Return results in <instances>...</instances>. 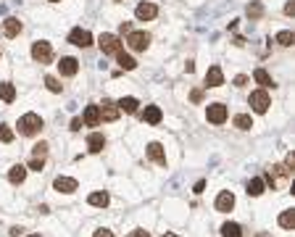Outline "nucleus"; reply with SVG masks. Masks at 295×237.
<instances>
[{"label":"nucleus","instance_id":"nucleus-1","mask_svg":"<svg viewBox=\"0 0 295 237\" xmlns=\"http://www.w3.org/2000/svg\"><path fill=\"white\" fill-rule=\"evenodd\" d=\"M40 129H42V118L37 114H24L18 118V132H21L24 137H32V134H37Z\"/></svg>","mask_w":295,"mask_h":237},{"label":"nucleus","instance_id":"nucleus-2","mask_svg":"<svg viewBox=\"0 0 295 237\" xmlns=\"http://www.w3.org/2000/svg\"><path fill=\"white\" fill-rule=\"evenodd\" d=\"M248 103H251V108H253L256 114H266V111H269V106H272V98H269V93L261 87V90H256V93H251Z\"/></svg>","mask_w":295,"mask_h":237},{"label":"nucleus","instance_id":"nucleus-3","mask_svg":"<svg viewBox=\"0 0 295 237\" xmlns=\"http://www.w3.org/2000/svg\"><path fill=\"white\" fill-rule=\"evenodd\" d=\"M98 45H100V50L106 53V56H116L119 50H122V40L116 37V34H111V32H106V34H100V40H98Z\"/></svg>","mask_w":295,"mask_h":237},{"label":"nucleus","instance_id":"nucleus-4","mask_svg":"<svg viewBox=\"0 0 295 237\" xmlns=\"http://www.w3.org/2000/svg\"><path fill=\"white\" fill-rule=\"evenodd\" d=\"M127 45H129L132 50L143 53L148 45H150V34H148V32H129V34H127Z\"/></svg>","mask_w":295,"mask_h":237},{"label":"nucleus","instance_id":"nucleus-5","mask_svg":"<svg viewBox=\"0 0 295 237\" xmlns=\"http://www.w3.org/2000/svg\"><path fill=\"white\" fill-rule=\"evenodd\" d=\"M32 58L37 61V63H50V58H53V50H50V42H34L32 45Z\"/></svg>","mask_w":295,"mask_h":237},{"label":"nucleus","instance_id":"nucleus-6","mask_svg":"<svg viewBox=\"0 0 295 237\" xmlns=\"http://www.w3.org/2000/svg\"><path fill=\"white\" fill-rule=\"evenodd\" d=\"M69 42L77 45V48H90V45H92V34L87 29H82V26H77V29L69 32Z\"/></svg>","mask_w":295,"mask_h":237},{"label":"nucleus","instance_id":"nucleus-7","mask_svg":"<svg viewBox=\"0 0 295 237\" xmlns=\"http://www.w3.org/2000/svg\"><path fill=\"white\" fill-rule=\"evenodd\" d=\"M206 116H208L211 124H224V121H227V106H224V103H211L208 111H206Z\"/></svg>","mask_w":295,"mask_h":237},{"label":"nucleus","instance_id":"nucleus-8","mask_svg":"<svg viewBox=\"0 0 295 237\" xmlns=\"http://www.w3.org/2000/svg\"><path fill=\"white\" fill-rule=\"evenodd\" d=\"M98 111H100V121H116L119 118V108L114 100H103V103L98 106Z\"/></svg>","mask_w":295,"mask_h":237},{"label":"nucleus","instance_id":"nucleus-9","mask_svg":"<svg viewBox=\"0 0 295 237\" xmlns=\"http://www.w3.org/2000/svg\"><path fill=\"white\" fill-rule=\"evenodd\" d=\"M135 16L140 21H150V19H155V16H158V8H155L153 3H140L135 8Z\"/></svg>","mask_w":295,"mask_h":237},{"label":"nucleus","instance_id":"nucleus-10","mask_svg":"<svg viewBox=\"0 0 295 237\" xmlns=\"http://www.w3.org/2000/svg\"><path fill=\"white\" fill-rule=\"evenodd\" d=\"M53 187L58 190V193H74V190L79 187V182L77 179H71V177H55V182H53Z\"/></svg>","mask_w":295,"mask_h":237},{"label":"nucleus","instance_id":"nucleus-11","mask_svg":"<svg viewBox=\"0 0 295 237\" xmlns=\"http://www.w3.org/2000/svg\"><path fill=\"white\" fill-rule=\"evenodd\" d=\"M232 206H235V195L229 193V190H224V193L216 198V211L227 214V211H232Z\"/></svg>","mask_w":295,"mask_h":237},{"label":"nucleus","instance_id":"nucleus-12","mask_svg":"<svg viewBox=\"0 0 295 237\" xmlns=\"http://www.w3.org/2000/svg\"><path fill=\"white\" fill-rule=\"evenodd\" d=\"M224 85V74H221L219 66H211L206 71V87H221Z\"/></svg>","mask_w":295,"mask_h":237},{"label":"nucleus","instance_id":"nucleus-13","mask_svg":"<svg viewBox=\"0 0 295 237\" xmlns=\"http://www.w3.org/2000/svg\"><path fill=\"white\" fill-rule=\"evenodd\" d=\"M148 158H150V161H155V163H161V166H163V163H166L163 145H161V142H150V145H148Z\"/></svg>","mask_w":295,"mask_h":237},{"label":"nucleus","instance_id":"nucleus-14","mask_svg":"<svg viewBox=\"0 0 295 237\" xmlns=\"http://www.w3.org/2000/svg\"><path fill=\"white\" fill-rule=\"evenodd\" d=\"M58 69H61L63 77H74V74L79 71V61H77V58H61Z\"/></svg>","mask_w":295,"mask_h":237},{"label":"nucleus","instance_id":"nucleus-15","mask_svg":"<svg viewBox=\"0 0 295 237\" xmlns=\"http://www.w3.org/2000/svg\"><path fill=\"white\" fill-rule=\"evenodd\" d=\"M161 118H163V114H161V108H158V106H145L143 121H148V124H158Z\"/></svg>","mask_w":295,"mask_h":237},{"label":"nucleus","instance_id":"nucleus-16","mask_svg":"<svg viewBox=\"0 0 295 237\" xmlns=\"http://www.w3.org/2000/svg\"><path fill=\"white\" fill-rule=\"evenodd\" d=\"M0 100H3V103H13L16 100V87L11 82H0Z\"/></svg>","mask_w":295,"mask_h":237},{"label":"nucleus","instance_id":"nucleus-17","mask_svg":"<svg viewBox=\"0 0 295 237\" xmlns=\"http://www.w3.org/2000/svg\"><path fill=\"white\" fill-rule=\"evenodd\" d=\"M3 32H5V37H18V32H21V21L18 19H5L3 21Z\"/></svg>","mask_w":295,"mask_h":237},{"label":"nucleus","instance_id":"nucleus-18","mask_svg":"<svg viewBox=\"0 0 295 237\" xmlns=\"http://www.w3.org/2000/svg\"><path fill=\"white\" fill-rule=\"evenodd\" d=\"M87 145H90L92 153H100V150L106 148V137H103V134H98V132H92L90 137H87Z\"/></svg>","mask_w":295,"mask_h":237},{"label":"nucleus","instance_id":"nucleus-19","mask_svg":"<svg viewBox=\"0 0 295 237\" xmlns=\"http://www.w3.org/2000/svg\"><path fill=\"white\" fill-rule=\"evenodd\" d=\"M85 124H87V126H98V124H100V111H98V106H87V108H85Z\"/></svg>","mask_w":295,"mask_h":237},{"label":"nucleus","instance_id":"nucleus-20","mask_svg":"<svg viewBox=\"0 0 295 237\" xmlns=\"http://www.w3.org/2000/svg\"><path fill=\"white\" fill-rule=\"evenodd\" d=\"M137 106H140V103H137V98H122L116 103V108H119V111H124V114H135Z\"/></svg>","mask_w":295,"mask_h":237},{"label":"nucleus","instance_id":"nucleus-21","mask_svg":"<svg viewBox=\"0 0 295 237\" xmlns=\"http://www.w3.org/2000/svg\"><path fill=\"white\" fill-rule=\"evenodd\" d=\"M116 58H119V69H124V71H132V69L137 66V61H135L132 56H127L124 50H119V53H116Z\"/></svg>","mask_w":295,"mask_h":237},{"label":"nucleus","instance_id":"nucleus-22","mask_svg":"<svg viewBox=\"0 0 295 237\" xmlns=\"http://www.w3.org/2000/svg\"><path fill=\"white\" fill-rule=\"evenodd\" d=\"M8 179H11L13 185H21V182L26 179V166H21V163H18V166H13L11 171H8Z\"/></svg>","mask_w":295,"mask_h":237},{"label":"nucleus","instance_id":"nucleus-23","mask_svg":"<svg viewBox=\"0 0 295 237\" xmlns=\"http://www.w3.org/2000/svg\"><path fill=\"white\" fill-rule=\"evenodd\" d=\"M108 200H111L108 193H92V195L87 198V203H90V206H95V208H106V206H108Z\"/></svg>","mask_w":295,"mask_h":237},{"label":"nucleus","instance_id":"nucleus-24","mask_svg":"<svg viewBox=\"0 0 295 237\" xmlns=\"http://www.w3.org/2000/svg\"><path fill=\"white\" fill-rule=\"evenodd\" d=\"M221 237H243V230H240V224L227 222L224 227H221Z\"/></svg>","mask_w":295,"mask_h":237},{"label":"nucleus","instance_id":"nucleus-25","mask_svg":"<svg viewBox=\"0 0 295 237\" xmlns=\"http://www.w3.org/2000/svg\"><path fill=\"white\" fill-rule=\"evenodd\" d=\"M253 79H256V82H258V85H261L264 90H266V87H274V82H272V77H269V74H266V71H264V69H256V71H253Z\"/></svg>","mask_w":295,"mask_h":237},{"label":"nucleus","instance_id":"nucleus-26","mask_svg":"<svg viewBox=\"0 0 295 237\" xmlns=\"http://www.w3.org/2000/svg\"><path fill=\"white\" fill-rule=\"evenodd\" d=\"M264 193V179H251V182H248V195H253V198H258V195H261Z\"/></svg>","mask_w":295,"mask_h":237},{"label":"nucleus","instance_id":"nucleus-27","mask_svg":"<svg viewBox=\"0 0 295 237\" xmlns=\"http://www.w3.org/2000/svg\"><path fill=\"white\" fill-rule=\"evenodd\" d=\"M280 227H282V230H293V227H295V214L293 211H282L280 214Z\"/></svg>","mask_w":295,"mask_h":237},{"label":"nucleus","instance_id":"nucleus-28","mask_svg":"<svg viewBox=\"0 0 295 237\" xmlns=\"http://www.w3.org/2000/svg\"><path fill=\"white\" fill-rule=\"evenodd\" d=\"M235 126H237V129H251V126H253V118L248 116V114H237V116H235Z\"/></svg>","mask_w":295,"mask_h":237},{"label":"nucleus","instance_id":"nucleus-29","mask_svg":"<svg viewBox=\"0 0 295 237\" xmlns=\"http://www.w3.org/2000/svg\"><path fill=\"white\" fill-rule=\"evenodd\" d=\"M274 40H277V42H280V45H282V48H290V45H293V40H295V37H293V32H290V29H285V32H280V34H277V37H274Z\"/></svg>","mask_w":295,"mask_h":237},{"label":"nucleus","instance_id":"nucleus-30","mask_svg":"<svg viewBox=\"0 0 295 237\" xmlns=\"http://www.w3.org/2000/svg\"><path fill=\"white\" fill-rule=\"evenodd\" d=\"M248 16H251V19H261V16H264V5L258 3V0H253V3L248 5Z\"/></svg>","mask_w":295,"mask_h":237},{"label":"nucleus","instance_id":"nucleus-31","mask_svg":"<svg viewBox=\"0 0 295 237\" xmlns=\"http://www.w3.org/2000/svg\"><path fill=\"white\" fill-rule=\"evenodd\" d=\"M0 142H13V129L11 126H0Z\"/></svg>","mask_w":295,"mask_h":237},{"label":"nucleus","instance_id":"nucleus-32","mask_svg":"<svg viewBox=\"0 0 295 237\" xmlns=\"http://www.w3.org/2000/svg\"><path fill=\"white\" fill-rule=\"evenodd\" d=\"M34 158H45L48 156V142H40V145H34Z\"/></svg>","mask_w":295,"mask_h":237},{"label":"nucleus","instance_id":"nucleus-33","mask_svg":"<svg viewBox=\"0 0 295 237\" xmlns=\"http://www.w3.org/2000/svg\"><path fill=\"white\" fill-rule=\"evenodd\" d=\"M45 85H48L50 93H61V85H58V79H55V77H45Z\"/></svg>","mask_w":295,"mask_h":237},{"label":"nucleus","instance_id":"nucleus-34","mask_svg":"<svg viewBox=\"0 0 295 237\" xmlns=\"http://www.w3.org/2000/svg\"><path fill=\"white\" fill-rule=\"evenodd\" d=\"M285 169L293 174V169H295V156H293V153H288V158H285Z\"/></svg>","mask_w":295,"mask_h":237},{"label":"nucleus","instance_id":"nucleus-35","mask_svg":"<svg viewBox=\"0 0 295 237\" xmlns=\"http://www.w3.org/2000/svg\"><path fill=\"white\" fill-rule=\"evenodd\" d=\"M42 166H45V158H32V163H29V169H34V171H42Z\"/></svg>","mask_w":295,"mask_h":237},{"label":"nucleus","instance_id":"nucleus-36","mask_svg":"<svg viewBox=\"0 0 295 237\" xmlns=\"http://www.w3.org/2000/svg\"><path fill=\"white\" fill-rule=\"evenodd\" d=\"M190 100H192V103H200V100H203V90H192Z\"/></svg>","mask_w":295,"mask_h":237},{"label":"nucleus","instance_id":"nucleus-37","mask_svg":"<svg viewBox=\"0 0 295 237\" xmlns=\"http://www.w3.org/2000/svg\"><path fill=\"white\" fill-rule=\"evenodd\" d=\"M119 32H122V34H129V32H132V24H129V21H122V24H119Z\"/></svg>","mask_w":295,"mask_h":237},{"label":"nucleus","instance_id":"nucleus-38","mask_svg":"<svg viewBox=\"0 0 295 237\" xmlns=\"http://www.w3.org/2000/svg\"><path fill=\"white\" fill-rule=\"evenodd\" d=\"M92 237H114V232H111V230H98Z\"/></svg>","mask_w":295,"mask_h":237},{"label":"nucleus","instance_id":"nucleus-39","mask_svg":"<svg viewBox=\"0 0 295 237\" xmlns=\"http://www.w3.org/2000/svg\"><path fill=\"white\" fill-rule=\"evenodd\" d=\"M285 13H288V16H295V3H293V0L285 5Z\"/></svg>","mask_w":295,"mask_h":237},{"label":"nucleus","instance_id":"nucleus-40","mask_svg":"<svg viewBox=\"0 0 295 237\" xmlns=\"http://www.w3.org/2000/svg\"><path fill=\"white\" fill-rule=\"evenodd\" d=\"M127 237H150V235H148L145 230H135L132 235H127Z\"/></svg>","mask_w":295,"mask_h":237},{"label":"nucleus","instance_id":"nucleus-41","mask_svg":"<svg viewBox=\"0 0 295 237\" xmlns=\"http://www.w3.org/2000/svg\"><path fill=\"white\" fill-rule=\"evenodd\" d=\"M245 82H248V77H243V74H240V77H235V85H237V87H243Z\"/></svg>","mask_w":295,"mask_h":237},{"label":"nucleus","instance_id":"nucleus-42","mask_svg":"<svg viewBox=\"0 0 295 237\" xmlns=\"http://www.w3.org/2000/svg\"><path fill=\"white\" fill-rule=\"evenodd\" d=\"M71 129H74V132L82 129V121H79V118H74V121H71Z\"/></svg>","mask_w":295,"mask_h":237},{"label":"nucleus","instance_id":"nucleus-43","mask_svg":"<svg viewBox=\"0 0 295 237\" xmlns=\"http://www.w3.org/2000/svg\"><path fill=\"white\" fill-rule=\"evenodd\" d=\"M203 190H206V182H203V179H200V182H198V185H195V193H203Z\"/></svg>","mask_w":295,"mask_h":237},{"label":"nucleus","instance_id":"nucleus-44","mask_svg":"<svg viewBox=\"0 0 295 237\" xmlns=\"http://www.w3.org/2000/svg\"><path fill=\"white\" fill-rule=\"evenodd\" d=\"M163 237H177V235H171V232H166V235H163Z\"/></svg>","mask_w":295,"mask_h":237},{"label":"nucleus","instance_id":"nucleus-45","mask_svg":"<svg viewBox=\"0 0 295 237\" xmlns=\"http://www.w3.org/2000/svg\"><path fill=\"white\" fill-rule=\"evenodd\" d=\"M26 237H40V235H26Z\"/></svg>","mask_w":295,"mask_h":237},{"label":"nucleus","instance_id":"nucleus-46","mask_svg":"<svg viewBox=\"0 0 295 237\" xmlns=\"http://www.w3.org/2000/svg\"><path fill=\"white\" fill-rule=\"evenodd\" d=\"M50 3H61V0H50Z\"/></svg>","mask_w":295,"mask_h":237}]
</instances>
